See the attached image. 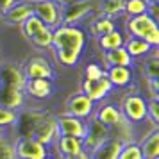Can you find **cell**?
Returning a JSON list of instances; mask_svg holds the SVG:
<instances>
[{
    "instance_id": "33",
    "label": "cell",
    "mask_w": 159,
    "mask_h": 159,
    "mask_svg": "<svg viewBox=\"0 0 159 159\" xmlns=\"http://www.w3.org/2000/svg\"><path fill=\"white\" fill-rule=\"evenodd\" d=\"M16 2H18V0H0V11H2V13L9 11V9L13 7Z\"/></svg>"
},
{
    "instance_id": "4",
    "label": "cell",
    "mask_w": 159,
    "mask_h": 159,
    "mask_svg": "<svg viewBox=\"0 0 159 159\" xmlns=\"http://www.w3.org/2000/svg\"><path fill=\"white\" fill-rule=\"evenodd\" d=\"M95 15H98V0H79L63 6V25H80Z\"/></svg>"
},
{
    "instance_id": "22",
    "label": "cell",
    "mask_w": 159,
    "mask_h": 159,
    "mask_svg": "<svg viewBox=\"0 0 159 159\" xmlns=\"http://www.w3.org/2000/svg\"><path fill=\"white\" fill-rule=\"evenodd\" d=\"M102 61H104V68H107V66H127V68H134L136 66L134 59L127 54V50L123 47L116 48V50H111V52H104L102 54Z\"/></svg>"
},
{
    "instance_id": "7",
    "label": "cell",
    "mask_w": 159,
    "mask_h": 159,
    "mask_svg": "<svg viewBox=\"0 0 159 159\" xmlns=\"http://www.w3.org/2000/svg\"><path fill=\"white\" fill-rule=\"evenodd\" d=\"M93 116L102 123V125H106L107 129H111V134H113V130H116L118 127H122L123 123L127 122L125 118H123L122 111L120 107L113 104V102H100V104H95V111H93Z\"/></svg>"
},
{
    "instance_id": "26",
    "label": "cell",
    "mask_w": 159,
    "mask_h": 159,
    "mask_svg": "<svg viewBox=\"0 0 159 159\" xmlns=\"http://www.w3.org/2000/svg\"><path fill=\"white\" fill-rule=\"evenodd\" d=\"M0 159H18L15 152V136L11 130L0 136Z\"/></svg>"
},
{
    "instance_id": "9",
    "label": "cell",
    "mask_w": 159,
    "mask_h": 159,
    "mask_svg": "<svg viewBox=\"0 0 159 159\" xmlns=\"http://www.w3.org/2000/svg\"><path fill=\"white\" fill-rule=\"evenodd\" d=\"M22 68L27 79H56V70L45 56H32L25 65H22Z\"/></svg>"
},
{
    "instance_id": "37",
    "label": "cell",
    "mask_w": 159,
    "mask_h": 159,
    "mask_svg": "<svg viewBox=\"0 0 159 159\" xmlns=\"http://www.w3.org/2000/svg\"><path fill=\"white\" fill-rule=\"evenodd\" d=\"M43 159H56V157H54V156H52L50 152H48V156H47V157H43Z\"/></svg>"
},
{
    "instance_id": "30",
    "label": "cell",
    "mask_w": 159,
    "mask_h": 159,
    "mask_svg": "<svg viewBox=\"0 0 159 159\" xmlns=\"http://www.w3.org/2000/svg\"><path fill=\"white\" fill-rule=\"evenodd\" d=\"M118 159H143L138 141H129L122 145V150L118 154Z\"/></svg>"
},
{
    "instance_id": "17",
    "label": "cell",
    "mask_w": 159,
    "mask_h": 159,
    "mask_svg": "<svg viewBox=\"0 0 159 159\" xmlns=\"http://www.w3.org/2000/svg\"><path fill=\"white\" fill-rule=\"evenodd\" d=\"M0 106L13 111H22L23 107H27V97L25 91L15 89V88L0 86Z\"/></svg>"
},
{
    "instance_id": "21",
    "label": "cell",
    "mask_w": 159,
    "mask_h": 159,
    "mask_svg": "<svg viewBox=\"0 0 159 159\" xmlns=\"http://www.w3.org/2000/svg\"><path fill=\"white\" fill-rule=\"evenodd\" d=\"M123 48L127 50V54H129L130 57L134 59V63L139 61V59H141V61L147 59L152 54V50H154V47H150V45L147 43V41H143V39H139V38H127V36H125Z\"/></svg>"
},
{
    "instance_id": "31",
    "label": "cell",
    "mask_w": 159,
    "mask_h": 159,
    "mask_svg": "<svg viewBox=\"0 0 159 159\" xmlns=\"http://www.w3.org/2000/svg\"><path fill=\"white\" fill-rule=\"evenodd\" d=\"M147 118L159 127V98H147Z\"/></svg>"
},
{
    "instance_id": "6",
    "label": "cell",
    "mask_w": 159,
    "mask_h": 159,
    "mask_svg": "<svg viewBox=\"0 0 159 159\" xmlns=\"http://www.w3.org/2000/svg\"><path fill=\"white\" fill-rule=\"evenodd\" d=\"M93 111H95V104L79 89L77 93H72L66 98L65 107H63V113L61 115L80 118V120H88L89 116L93 115Z\"/></svg>"
},
{
    "instance_id": "20",
    "label": "cell",
    "mask_w": 159,
    "mask_h": 159,
    "mask_svg": "<svg viewBox=\"0 0 159 159\" xmlns=\"http://www.w3.org/2000/svg\"><path fill=\"white\" fill-rule=\"evenodd\" d=\"M118 29L115 18H109V16H102V15H95L89 18V29L86 30L89 38H100L104 34H107L111 30Z\"/></svg>"
},
{
    "instance_id": "5",
    "label": "cell",
    "mask_w": 159,
    "mask_h": 159,
    "mask_svg": "<svg viewBox=\"0 0 159 159\" xmlns=\"http://www.w3.org/2000/svg\"><path fill=\"white\" fill-rule=\"evenodd\" d=\"M34 16H38L48 29L56 30L63 25V6L54 0H36L32 2Z\"/></svg>"
},
{
    "instance_id": "39",
    "label": "cell",
    "mask_w": 159,
    "mask_h": 159,
    "mask_svg": "<svg viewBox=\"0 0 159 159\" xmlns=\"http://www.w3.org/2000/svg\"><path fill=\"white\" fill-rule=\"evenodd\" d=\"M23 2H36V0H23Z\"/></svg>"
},
{
    "instance_id": "27",
    "label": "cell",
    "mask_w": 159,
    "mask_h": 159,
    "mask_svg": "<svg viewBox=\"0 0 159 159\" xmlns=\"http://www.w3.org/2000/svg\"><path fill=\"white\" fill-rule=\"evenodd\" d=\"M148 2L150 0H125V4H123V18L145 15L147 7H148Z\"/></svg>"
},
{
    "instance_id": "1",
    "label": "cell",
    "mask_w": 159,
    "mask_h": 159,
    "mask_svg": "<svg viewBox=\"0 0 159 159\" xmlns=\"http://www.w3.org/2000/svg\"><path fill=\"white\" fill-rule=\"evenodd\" d=\"M88 43V32L80 25H61L54 30L50 50L61 66L75 68L82 59Z\"/></svg>"
},
{
    "instance_id": "29",
    "label": "cell",
    "mask_w": 159,
    "mask_h": 159,
    "mask_svg": "<svg viewBox=\"0 0 159 159\" xmlns=\"http://www.w3.org/2000/svg\"><path fill=\"white\" fill-rule=\"evenodd\" d=\"M16 122H18V111L0 106V127L6 130H13Z\"/></svg>"
},
{
    "instance_id": "11",
    "label": "cell",
    "mask_w": 159,
    "mask_h": 159,
    "mask_svg": "<svg viewBox=\"0 0 159 159\" xmlns=\"http://www.w3.org/2000/svg\"><path fill=\"white\" fill-rule=\"evenodd\" d=\"M82 93L86 95L93 104H100L107 98L109 95L115 91V88L111 86V82L107 80V77H102L98 80H80V88Z\"/></svg>"
},
{
    "instance_id": "38",
    "label": "cell",
    "mask_w": 159,
    "mask_h": 159,
    "mask_svg": "<svg viewBox=\"0 0 159 159\" xmlns=\"http://www.w3.org/2000/svg\"><path fill=\"white\" fill-rule=\"evenodd\" d=\"M2 18H4V13H2V11H0V23H2Z\"/></svg>"
},
{
    "instance_id": "10",
    "label": "cell",
    "mask_w": 159,
    "mask_h": 159,
    "mask_svg": "<svg viewBox=\"0 0 159 159\" xmlns=\"http://www.w3.org/2000/svg\"><path fill=\"white\" fill-rule=\"evenodd\" d=\"M86 125H88V132L84 136V139H82V148L89 154L102 141H106L107 138H111V129H107L106 125H102L93 115L86 120Z\"/></svg>"
},
{
    "instance_id": "3",
    "label": "cell",
    "mask_w": 159,
    "mask_h": 159,
    "mask_svg": "<svg viewBox=\"0 0 159 159\" xmlns=\"http://www.w3.org/2000/svg\"><path fill=\"white\" fill-rule=\"evenodd\" d=\"M129 93L122 98L118 107L122 111L123 118L130 125H141L147 120V98L138 91H132V88L127 89Z\"/></svg>"
},
{
    "instance_id": "16",
    "label": "cell",
    "mask_w": 159,
    "mask_h": 159,
    "mask_svg": "<svg viewBox=\"0 0 159 159\" xmlns=\"http://www.w3.org/2000/svg\"><path fill=\"white\" fill-rule=\"evenodd\" d=\"M106 77L115 89H130L134 82V68L127 66H107Z\"/></svg>"
},
{
    "instance_id": "25",
    "label": "cell",
    "mask_w": 159,
    "mask_h": 159,
    "mask_svg": "<svg viewBox=\"0 0 159 159\" xmlns=\"http://www.w3.org/2000/svg\"><path fill=\"white\" fill-rule=\"evenodd\" d=\"M52 36H54V30L48 29V27H43L38 34H34V36L30 38L29 43L32 45L34 48H38V50H50Z\"/></svg>"
},
{
    "instance_id": "24",
    "label": "cell",
    "mask_w": 159,
    "mask_h": 159,
    "mask_svg": "<svg viewBox=\"0 0 159 159\" xmlns=\"http://www.w3.org/2000/svg\"><path fill=\"white\" fill-rule=\"evenodd\" d=\"M123 4L125 0H98V15L116 20L118 16H123Z\"/></svg>"
},
{
    "instance_id": "34",
    "label": "cell",
    "mask_w": 159,
    "mask_h": 159,
    "mask_svg": "<svg viewBox=\"0 0 159 159\" xmlns=\"http://www.w3.org/2000/svg\"><path fill=\"white\" fill-rule=\"evenodd\" d=\"M72 159H89V154H88L86 150H82V152H79L77 156H73Z\"/></svg>"
},
{
    "instance_id": "35",
    "label": "cell",
    "mask_w": 159,
    "mask_h": 159,
    "mask_svg": "<svg viewBox=\"0 0 159 159\" xmlns=\"http://www.w3.org/2000/svg\"><path fill=\"white\" fill-rule=\"evenodd\" d=\"M54 2H57L59 6H68V4H73V2H79V0H54Z\"/></svg>"
},
{
    "instance_id": "14",
    "label": "cell",
    "mask_w": 159,
    "mask_h": 159,
    "mask_svg": "<svg viewBox=\"0 0 159 159\" xmlns=\"http://www.w3.org/2000/svg\"><path fill=\"white\" fill-rule=\"evenodd\" d=\"M23 91H25L27 100L32 98V100L43 102V100H48L52 95H54L56 84L50 79H27Z\"/></svg>"
},
{
    "instance_id": "2",
    "label": "cell",
    "mask_w": 159,
    "mask_h": 159,
    "mask_svg": "<svg viewBox=\"0 0 159 159\" xmlns=\"http://www.w3.org/2000/svg\"><path fill=\"white\" fill-rule=\"evenodd\" d=\"M123 34L127 38H139L147 43L159 48V25L157 20H154L152 16L138 15V16H129L123 22Z\"/></svg>"
},
{
    "instance_id": "12",
    "label": "cell",
    "mask_w": 159,
    "mask_h": 159,
    "mask_svg": "<svg viewBox=\"0 0 159 159\" xmlns=\"http://www.w3.org/2000/svg\"><path fill=\"white\" fill-rule=\"evenodd\" d=\"M15 152L18 159H43L48 156V147L32 138H16Z\"/></svg>"
},
{
    "instance_id": "13",
    "label": "cell",
    "mask_w": 159,
    "mask_h": 159,
    "mask_svg": "<svg viewBox=\"0 0 159 159\" xmlns=\"http://www.w3.org/2000/svg\"><path fill=\"white\" fill-rule=\"evenodd\" d=\"M56 125H57L59 136H73V138H79V139H84L88 132L86 120L73 118V116L56 115Z\"/></svg>"
},
{
    "instance_id": "36",
    "label": "cell",
    "mask_w": 159,
    "mask_h": 159,
    "mask_svg": "<svg viewBox=\"0 0 159 159\" xmlns=\"http://www.w3.org/2000/svg\"><path fill=\"white\" fill-rule=\"evenodd\" d=\"M6 132H9V130H6V129H2V127H0V136H2V134H6Z\"/></svg>"
},
{
    "instance_id": "40",
    "label": "cell",
    "mask_w": 159,
    "mask_h": 159,
    "mask_svg": "<svg viewBox=\"0 0 159 159\" xmlns=\"http://www.w3.org/2000/svg\"><path fill=\"white\" fill-rule=\"evenodd\" d=\"M150 2H159V0H150Z\"/></svg>"
},
{
    "instance_id": "19",
    "label": "cell",
    "mask_w": 159,
    "mask_h": 159,
    "mask_svg": "<svg viewBox=\"0 0 159 159\" xmlns=\"http://www.w3.org/2000/svg\"><path fill=\"white\" fill-rule=\"evenodd\" d=\"M143 159H159V130L152 129L138 139Z\"/></svg>"
},
{
    "instance_id": "15",
    "label": "cell",
    "mask_w": 159,
    "mask_h": 159,
    "mask_svg": "<svg viewBox=\"0 0 159 159\" xmlns=\"http://www.w3.org/2000/svg\"><path fill=\"white\" fill-rule=\"evenodd\" d=\"M32 15H34V11H32V2L18 0L9 11L4 13V18H2V23H0V25H6V27H18V29H20V25Z\"/></svg>"
},
{
    "instance_id": "18",
    "label": "cell",
    "mask_w": 159,
    "mask_h": 159,
    "mask_svg": "<svg viewBox=\"0 0 159 159\" xmlns=\"http://www.w3.org/2000/svg\"><path fill=\"white\" fill-rule=\"evenodd\" d=\"M122 145V139H118L116 136H111L89 152V159H118Z\"/></svg>"
},
{
    "instance_id": "28",
    "label": "cell",
    "mask_w": 159,
    "mask_h": 159,
    "mask_svg": "<svg viewBox=\"0 0 159 159\" xmlns=\"http://www.w3.org/2000/svg\"><path fill=\"white\" fill-rule=\"evenodd\" d=\"M102 77H106V68L98 61H89L82 70V79L84 80H98Z\"/></svg>"
},
{
    "instance_id": "23",
    "label": "cell",
    "mask_w": 159,
    "mask_h": 159,
    "mask_svg": "<svg viewBox=\"0 0 159 159\" xmlns=\"http://www.w3.org/2000/svg\"><path fill=\"white\" fill-rule=\"evenodd\" d=\"M125 43V34H123V30L118 27V29L111 30L107 34H104V36L97 38V45H98V48L100 52H111V50H116V48H120L123 47Z\"/></svg>"
},
{
    "instance_id": "32",
    "label": "cell",
    "mask_w": 159,
    "mask_h": 159,
    "mask_svg": "<svg viewBox=\"0 0 159 159\" xmlns=\"http://www.w3.org/2000/svg\"><path fill=\"white\" fill-rule=\"evenodd\" d=\"M147 15L152 16L154 20H157V16H159V2H148V7H147Z\"/></svg>"
},
{
    "instance_id": "8",
    "label": "cell",
    "mask_w": 159,
    "mask_h": 159,
    "mask_svg": "<svg viewBox=\"0 0 159 159\" xmlns=\"http://www.w3.org/2000/svg\"><path fill=\"white\" fill-rule=\"evenodd\" d=\"M25 82H27V77L23 73L22 65H18L15 61L0 63V86L15 88V89L23 91L25 89Z\"/></svg>"
}]
</instances>
